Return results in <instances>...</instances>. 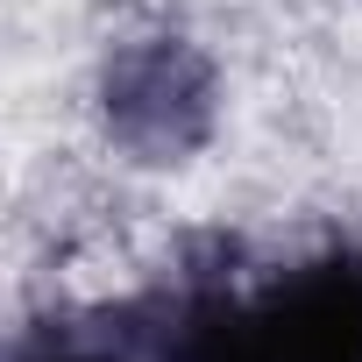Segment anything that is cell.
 Wrapping results in <instances>:
<instances>
[{
  "label": "cell",
  "mask_w": 362,
  "mask_h": 362,
  "mask_svg": "<svg viewBox=\"0 0 362 362\" xmlns=\"http://www.w3.org/2000/svg\"><path fill=\"white\" fill-rule=\"evenodd\" d=\"M15 362H135V313H57L15 341Z\"/></svg>",
  "instance_id": "3"
},
{
  "label": "cell",
  "mask_w": 362,
  "mask_h": 362,
  "mask_svg": "<svg viewBox=\"0 0 362 362\" xmlns=\"http://www.w3.org/2000/svg\"><path fill=\"white\" fill-rule=\"evenodd\" d=\"M135 313V362H362V249H327L270 284H235L228 256L185 263Z\"/></svg>",
  "instance_id": "1"
},
{
  "label": "cell",
  "mask_w": 362,
  "mask_h": 362,
  "mask_svg": "<svg viewBox=\"0 0 362 362\" xmlns=\"http://www.w3.org/2000/svg\"><path fill=\"white\" fill-rule=\"evenodd\" d=\"M206 64L185 43H142L107 71V121L142 156H177L206 128Z\"/></svg>",
  "instance_id": "2"
}]
</instances>
